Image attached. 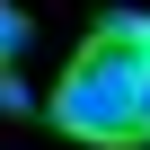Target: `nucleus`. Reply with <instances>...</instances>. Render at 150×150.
<instances>
[{
  "instance_id": "f257e3e1",
  "label": "nucleus",
  "mask_w": 150,
  "mask_h": 150,
  "mask_svg": "<svg viewBox=\"0 0 150 150\" xmlns=\"http://www.w3.org/2000/svg\"><path fill=\"white\" fill-rule=\"evenodd\" d=\"M141 71H150V53L88 27L71 71H62V88L44 97V124L80 150H141Z\"/></svg>"
},
{
  "instance_id": "f03ea898",
  "label": "nucleus",
  "mask_w": 150,
  "mask_h": 150,
  "mask_svg": "<svg viewBox=\"0 0 150 150\" xmlns=\"http://www.w3.org/2000/svg\"><path fill=\"white\" fill-rule=\"evenodd\" d=\"M97 35H115V44L150 53V9H132V0H124V9H106V18H97Z\"/></svg>"
},
{
  "instance_id": "7ed1b4c3",
  "label": "nucleus",
  "mask_w": 150,
  "mask_h": 150,
  "mask_svg": "<svg viewBox=\"0 0 150 150\" xmlns=\"http://www.w3.org/2000/svg\"><path fill=\"white\" fill-rule=\"evenodd\" d=\"M27 35H35V27H27V9H18V0H0V62H18V53H27Z\"/></svg>"
},
{
  "instance_id": "20e7f679",
  "label": "nucleus",
  "mask_w": 150,
  "mask_h": 150,
  "mask_svg": "<svg viewBox=\"0 0 150 150\" xmlns=\"http://www.w3.org/2000/svg\"><path fill=\"white\" fill-rule=\"evenodd\" d=\"M0 115H35V88L18 80V62H0Z\"/></svg>"
}]
</instances>
